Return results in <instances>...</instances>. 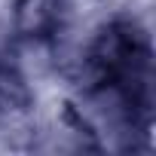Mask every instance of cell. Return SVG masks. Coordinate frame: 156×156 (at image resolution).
<instances>
[{
    "instance_id": "cell-3",
    "label": "cell",
    "mask_w": 156,
    "mask_h": 156,
    "mask_svg": "<svg viewBox=\"0 0 156 156\" xmlns=\"http://www.w3.org/2000/svg\"><path fill=\"white\" fill-rule=\"evenodd\" d=\"M34 95H31V86L25 80V73L6 61L0 58V119H9V116H19L31 107Z\"/></svg>"
},
{
    "instance_id": "cell-2",
    "label": "cell",
    "mask_w": 156,
    "mask_h": 156,
    "mask_svg": "<svg viewBox=\"0 0 156 156\" xmlns=\"http://www.w3.org/2000/svg\"><path fill=\"white\" fill-rule=\"evenodd\" d=\"M12 25L25 40H49L61 28V0H12Z\"/></svg>"
},
{
    "instance_id": "cell-1",
    "label": "cell",
    "mask_w": 156,
    "mask_h": 156,
    "mask_svg": "<svg viewBox=\"0 0 156 156\" xmlns=\"http://www.w3.org/2000/svg\"><path fill=\"white\" fill-rule=\"evenodd\" d=\"M86 73L95 89L110 92L132 119L150 132L153 113V49L132 19L107 22L86 49Z\"/></svg>"
}]
</instances>
